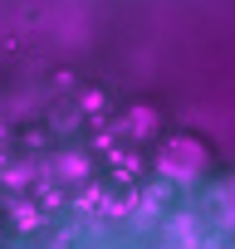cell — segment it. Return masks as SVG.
<instances>
[{
  "instance_id": "obj_1",
  "label": "cell",
  "mask_w": 235,
  "mask_h": 249,
  "mask_svg": "<svg viewBox=\"0 0 235 249\" xmlns=\"http://www.w3.org/2000/svg\"><path fill=\"white\" fill-rule=\"evenodd\" d=\"M157 166H162L167 176H176V181H191V176H201V166H206V152H201L191 137H172V142L162 147Z\"/></svg>"
}]
</instances>
